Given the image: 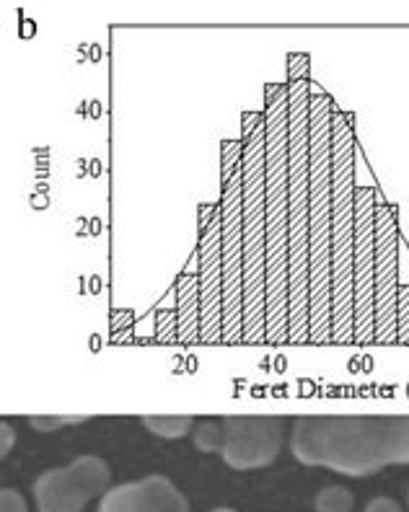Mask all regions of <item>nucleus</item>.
<instances>
[{
  "label": "nucleus",
  "mask_w": 409,
  "mask_h": 512,
  "mask_svg": "<svg viewBox=\"0 0 409 512\" xmlns=\"http://www.w3.org/2000/svg\"><path fill=\"white\" fill-rule=\"evenodd\" d=\"M290 450L303 466L363 479L409 466V414H311L293 422Z\"/></svg>",
  "instance_id": "f257e3e1"
},
{
  "label": "nucleus",
  "mask_w": 409,
  "mask_h": 512,
  "mask_svg": "<svg viewBox=\"0 0 409 512\" xmlns=\"http://www.w3.org/2000/svg\"><path fill=\"white\" fill-rule=\"evenodd\" d=\"M265 109V238H267V342L290 334L288 244V88L272 86Z\"/></svg>",
  "instance_id": "f03ea898"
},
{
  "label": "nucleus",
  "mask_w": 409,
  "mask_h": 512,
  "mask_svg": "<svg viewBox=\"0 0 409 512\" xmlns=\"http://www.w3.org/2000/svg\"><path fill=\"white\" fill-rule=\"evenodd\" d=\"M332 114L311 83L309 107V288L311 342H332Z\"/></svg>",
  "instance_id": "7ed1b4c3"
},
{
  "label": "nucleus",
  "mask_w": 409,
  "mask_h": 512,
  "mask_svg": "<svg viewBox=\"0 0 409 512\" xmlns=\"http://www.w3.org/2000/svg\"><path fill=\"white\" fill-rule=\"evenodd\" d=\"M309 107L311 83L293 78L288 88V244L290 334L288 342H311L309 288Z\"/></svg>",
  "instance_id": "20e7f679"
},
{
  "label": "nucleus",
  "mask_w": 409,
  "mask_h": 512,
  "mask_svg": "<svg viewBox=\"0 0 409 512\" xmlns=\"http://www.w3.org/2000/svg\"><path fill=\"white\" fill-rule=\"evenodd\" d=\"M350 122L332 114V342H355V238L358 189Z\"/></svg>",
  "instance_id": "39448f33"
},
{
  "label": "nucleus",
  "mask_w": 409,
  "mask_h": 512,
  "mask_svg": "<svg viewBox=\"0 0 409 512\" xmlns=\"http://www.w3.org/2000/svg\"><path fill=\"white\" fill-rule=\"evenodd\" d=\"M244 342H267V238H265V117H252L244 132Z\"/></svg>",
  "instance_id": "423d86ee"
},
{
  "label": "nucleus",
  "mask_w": 409,
  "mask_h": 512,
  "mask_svg": "<svg viewBox=\"0 0 409 512\" xmlns=\"http://www.w3.org/2000/svg\"><path fill=\"white\" fill-rule=\"evenodd\" d=\"M244 148L228 143L223 163L221 202V267H223V342H244Z\"/></svg>",
  "instance_id": "0eeeda50"
},
{
  "label": "nucleus",
  "mask_w": 409,
  "mask_h": 512,
  "mask_svg": "<svg viewBox=\"0 0 409 512\" xmlns=\"http://www.w3.org/2000/svg\"><path fill=\"white\" fill-rule=\"evenodd\" d=\"M112 489V471L99 456H78L68 466L47 469L34 481L39 512H83L94 497Z\"/></svg>",
  "instance_id": "6e6552de"
},
{
  "label": "nucleus",
  "mask_w": 409,
  "mask_h": 512,
  "mask_svg": "<svg viewBox=\"0 0 409 512\" xmlns=\"http://www.w3.org/2000/svg\"><path fill=\"white\" fill-rule=\"evenodd\" d=\"M226 445L223 461L236 471H252L270 466L283 450V417L272 414H231L223 417Z\"/></svg>",
  "instance_id": "1a4fd4ad"
},
{
  "label": "nucleus",
  "mask_w": 409,
  "mask_h": 512,
  "mask_svg": "<svg viewBox=\"0 0 409 512\" xmlns=\"http://www.w3.org/2000/svg\"><path fill=\"white\" fill-rule=\"evenodd\" d=\"M399 339L397 223L389 207L376 210V342Z\"/></svg>",
  "instance_id": "9d476101"
},
{
  "label": "nucleus",
  "mask_w": 409,
  "mask_h": 512,
  "mask_svg": "<svg viewBox=\"0 0 409 512\" xmlns=\"http://www.w3.org/2000/svg\"><path fill=\"white\" fill-rule=\"evenodd\" d=\"M200 262V342H223L221 215L205 223Z\"/></svg>",
  "instance_id": "9b49d317"
},
{
  "label": "nucleus",
  "mask_w": 409,
  "mask_h": 512,
  "mask_svg": "<svg viewBox=\"0 0 409 512\" xmlns=\"http://www.w3.org/2000/svg\"><path fill=\"white\" fill-rule=\"evenodd\" d=\"M99 512H161L156 497L143 479L125 481L109 489L99 502Z\"/></svg>",
  "instance_id": "f8f14e48"
},
{
  "label": "nucleus",
  "mask_w": 409,
  "mask_h": 512,
  "mask_svg": "<svg viewBox=\"0 0 409 512\" xmlns=\"http://www.w3.org/2000/svg\"><path fill=\"white\" fill-rule=\"evenodd\" d=\"M145 430L164 440H179L184 435H192L195 430V417L189 414H145Z\"/></svg>",
  "instance_id": "ddd939ff"
},
{
  "label": "nucleus",
  "mask_w": 409,
  "mask_h": 512,
  "mask_svg": "<svg viewBox=\"0 0 409 512\" xmlns=\"http://www.w3.org/2000/svg\"><path fill=\"white\" fill-rule=\"evenodd\" d=\"M143 481L148 484V489L153 492V497H156L161 512H189V500L184 497L182 492H179L174 481L166 479V476H161V474L145 476Z\"/></svg>",
  "instance_id": "4468645a"
},
{
  "label": "nucleus",
  "mask_w": 409,
  "mask_h": 512,
  "mask_svg": "<svg viewBox=\"0 0 409 512\" xmlns=\"http://www.w3.org/2000/svg\"><path fill=\"white\" fill-rule=\"evenodd\" d=\"M192 440H195V448L200 453H223V445H226V425H223V419L221 422L205 419V422L195 425Z\"/></svg>",
  "instance_id": "2eb2a0df"
},
{
  "label": "nucleus",
  "mask_w": 409,
  "mask_h": 512,
  "mask_svg": "<svg viewBox=\"0 0 409 512\" xmlns=\"http://www.w3.org/2000/svg\"><path fill=\"white\" fill-rule=\"evenodd\" d=\"M355 497L347 487L340 484H332V487H324L316 494L314 507L316 512H353Z\"/></svg>",
  "instance_id": "dca6fc26"
},
{
  "label": "nucleus",
  "mask_w": 409,
  "mask_h": 512,
  "mask_svg": "<svg viewBox=\"0 0 409 512\" xmlns=\"http://www.w3.org/2000/svg\"><path fill=\"white\" fill-rule=\"evenodd\" d=\"M86 419H89V414H57V417L55 414H32V417H26V422L37 432H57L63 427L81 425Z\"/></svg>",
  "instance_id": "f3484780"
},
{
  "label": "nucleus",
  "mask_w": 409,
  "mask_h": 512,
  "mask_svg": "<svg viewBox=\"0 0 409 512\" xmlns=\"http://www.w3.org/2000/svg\"><path fill=\"white\" fill-rule=\"evenodd\" d=\"M0 512H29L24 494L11 487L0 489Z\"/></svg>",
  "instance_id": "a211bd4d"
},
{
  "label": "nucleus",
  "mask_w": 409,
  "mask_h": 512,
  "mask_svg": "<svg viewBox=\"0 0 409 512\" xmlns=\"http://www.w3.org/2000/svg\"><path fill=\"white\" fill-rule=\"evenodd\" d=\"M365 512H402V505L391 497H373L368 505H365Z\"/></svg>",
  "instance_id": "6ab92c4d"
},
{
  "label": "nucleus",
  "mask_w": 409,
  "mask_h": 512,
  "mask_svg": "<svg viewBox=\"0 0 409 512\" xmlns=\"http://www.w3.org/2000/svg\"><path fill=\"white\" fill-rule=\"evenodd\" d=\"M0 432H3V445H0V456L6 458L8 453H11L13 443H16V432H13L11 427L6 425V422H3V425H0Z\"/></svg>",
  "instance_id": "aec40b11"
},
{
  "label": "nucleus",
  "mask_w": 409,
  "mask_h": 512,
  "mask_svg": "<svg viewBox=\"0 0 409 512\" xmlns=\"http://www.w3.org/2000/svg\"><path fill=\"white\" fill-rule=\"evenodd\" d=\"M210 512H236V510H233V507H215V510Z\"/></svg>",
  "instance_id": "412c9836"
}]
</instances>
